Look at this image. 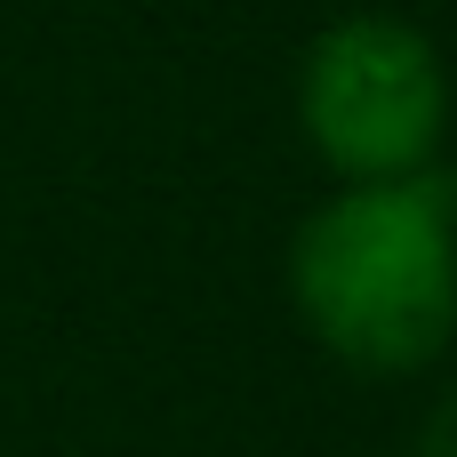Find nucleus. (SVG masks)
Returning <instances> with one entry per match:
<instances>
[{"label":"nucleus","mask_w":457,"mask_h":457,"mask_svg":"<svg viewBox=\"0 0 457 457\" xmlns=\"http://www.w3.org/2000/svg\"><path fill=\"white\" fill-rule=\"evenodd\" d=\"M289 297L321 353L361 378H410L457 337V177L337 185L289 241Z\"/></svg>","instance_id":"1"},{"label":"nucleus","mask_w":457,"mask_h":457,"mask_svg":"<svg viewBox=\"0 0 457 457\" xmlns=\"http://www.w3.org/2000/svg\"><path fill=\"white\" fill-rule=\"evenodd\" d=\"M410 457H457V386L426 410V426H418V450Z\"/></svg>","instance_id":"3"},{"label":"nucleus","mask_w":457,"mask_h":457,"mask_svg":"<svg viewBox=\"0 0 457 457\" xmlns=\"http://www.w3.org/2000/svg\"><path fill=\"white\" fill-rule=\"evenodd\" d=\"M305 145L337 185H394L442 169L450 72L410 16H337L297 64Z\"/></svg>","instance_id":"2"}]
</instances>
